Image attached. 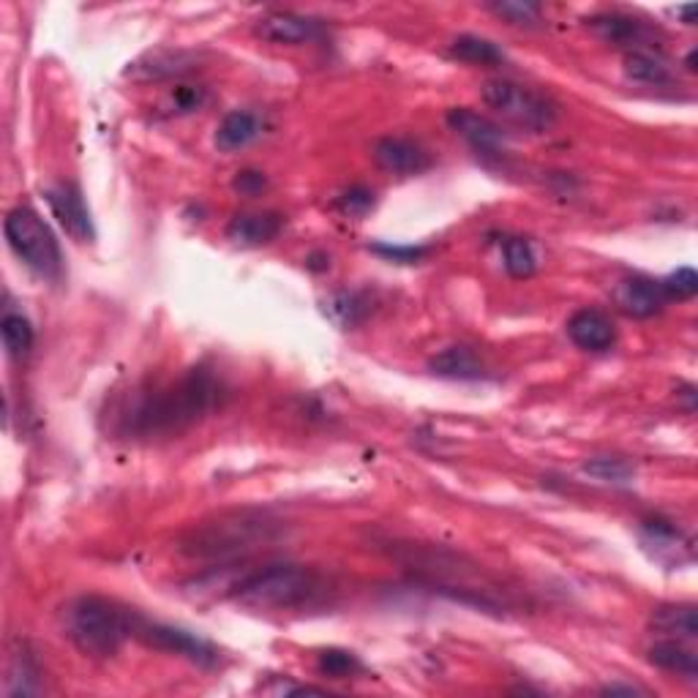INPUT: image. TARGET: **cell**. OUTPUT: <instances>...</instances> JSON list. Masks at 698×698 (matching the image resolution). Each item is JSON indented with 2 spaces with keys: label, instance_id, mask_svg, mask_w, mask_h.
Wrapping results in <instances>:
<instances>
[{
  "label": "cell",
  "instance_id": "cell-1",
  "mask_svg": "<svg viewBox=\"0 0 698 698\" xmlns=\"http://www.w3.org/2000/svg\"><path fill=\"white\" fill-rule=\"evenodd\" d=\"M227 396L222 376L213 374L205 365L185 371L180 380L154 387L148 393H137L134 402L121 415V435L126 437H167L189 429L196 420L205 418L222 398Z\"/></svg>",
  "mask_w": 698,
  "mask_h": 698
},
{
  "label": "cell",
  "instance_id": "cell-2",
  "mask_svg": "<svg viewBox=\"0 0 698 698\" xmlns=\"http://www.w3.org/2000/svg\"><path fill=\"white\" fill-rule=\"evenodd\" d=\"M60 622H64V635L82 655L104 661L117 655L121 646L137 633L139 613L123 609L121 604L101 595H82L66 604Z\"/></svg>",
  "mask_w": 698,
  "mask_h": 698
},
{
  "label": "cell",
  "instance_id": "cell-3",
  "mask_svg": "<svg viewBox=\"0 0 698 698\" xmlns=\"http://www.w3.org/2000/svg\"><path fill=\"white\" fill-rule=\"evenodd\" d=\"M281 524L262 510H235L213 521H202L180 540V551L194 560H235L273 543Z\"/></svg>",
  "mask_w": 698,
  "mask_h": 698
},
{
  "label": "cell",
  "instance_id": "cell-4",
  "mask_svg": "<svg viewBox=\"0 0 698 698\" xmlns=\"http://www.w3.org/2000/svg\"><path fill=\"white\" fill-rule=\"evenodd\" d=\"M323 589V578L312 567L275 562L240 578L233 587V598L255 611H295L317 604Z\"/></svg>",
  "mask_w": 698,
  "mask_h": 698
},
{
  "label": "cell",
  "instance_id": "cell-5",
  "mask_svg": "<svg viewBox=\"0 0 698 698\" xmlns=\"http://www.w3.org/2000/svg\"><path fill=\"white\" fill-rule=\"evenodd\" d=\"M5 240H9L11 251L20 257L25 268H31L36 275L44 279H55L60 273V246L55 240L53 229L47 227L42 216L33 207H14L9 211L3 222Z\"/></svg>",
  "mask_w": 698,
  "mask_h": 698
},
{
  "label": "cell",
  "instance_id": "cell-6",
  "mask_svg": "<svg viewBox=\"0 0 698 698\" xmlns=\"http://www.w3.org/2000/svg\"><path fill=\"white\" fill-rule=\"evenodd\" d=\"M481 99L488 110L503 115L514 126L529 132H549L560 117V106L540 90L514 80H486L481 86Z\"/></svg>",
  "mask_w": 698,
  "mask_h": 698
},
{
  "label": "cell",
  "instance_id": "cell-7",
  "mask_svg": "<svg viewBox=\"0 0 698 698\" xmlns=\"http://www.w3.org/2000/svg\"><path fill=\"white\" fill-rule=\"evenodd\" d=\"M134 639H139L143 644L154 646L159 652L185 657V661L196 663V666H216L218 663V652L205 639H200V635L189 633L183 628H172V624L148 622L145 617H139Z\"/></svg>",
  "mask_w": 698,
  "mask_h": 698
},
{
  "label": "cell",
  "instance_id": "cell-8",
  "mask_svg": "<svg viewBox=\"0 0 698 698\" xmlns=\"http://www.w3.org/2000/svg\"><path fill=\"white\" fill-rule=\"evenodd\" d=\"M47 205L53 211V216L58 218L60 227L77 240V244H90L95 238L93 218L86 205V196L77 189L75 183H58L53 189H47Z\"/></svg>",
  "mask_w": 698,
  "mask_h": 698
},
{
  "label": "cell",
  "instance_id": "cell-9",
  "mask_svg": "<svg viewBox=\"0 0 698 698\" xmlns=\"http://www.w3.org/2000/svg\"><path fill=\"white\" fill-rule=\"evenodd\" d=\"M255 33L268 44H312L323 38V22L295 11H270L257 20Z\"/></svg>",
  "mask_w": 698,
  "mask_h": 698
},
{
  "label": "cell",
  "instance_id": "cell-10",
  "mask_svg": "<svg viewBox=\"0 0 698 698\" xmlns=\"http://www.w3.org/2000/svg\"><path fill=\"white\" fill-rule=\"evenodd\" d=\"M196 64H200V55L191 49H154L128 64L126 77L137 82H165L189 75L191 69H196Z\"/></svg>",
  "mask_w": 698,
  "mask_h": 698
},
{
  "label": "cell",
  "instance_id": "cell-11",
  "mask_svg": "<svg viewBox=\"0 0 698 698\" xmlns=\"http://www.w3.org/2000/svg\"><path fill=\"white\" fill-rule=\"evenodd\" d=\"M444 121H448V126L459 137H464L481 154H499V150H505V139L508 137H505L503 126H497L492 117L481 115V112L470 110V106H453V110H448Z\"/></svg>",
  "mask_w": 698,
  "mask_h": 698
},
{
  "label": "cell",
  "instance_id": "cell-12",
  "mask_svg": "<svg viewBox=\"0 0 698 698\" xmlns=\"http://www.w3.org/2000/svg\"><path fill=\"white\" fill-rule=\"evenodd\" d=\"M374 161L391 174H420L431 167V154L409 137H382L374 143Z\"/></svg>",
  "mask_w": 698,
  "mask_h": 698
},
{
  "label": "cell",
  "instance_id": "cell-13",
  "mask_svg": "<svg viewBox=\"0 0 698 698\" xmlns=\"http://www.w3.org/2000/svg\"><path fill=\"white\" fill-rule=\"evenodd\" d=\"M567 336L584 352H609L617 345V328L611 317L598 308H582L567 319Z\"/></svg>",
  "mask_w": 698,
  "mask_h": 698
},
{
  "label": "cell",
  "instance_id": "cell-14",
  "mask_svg": "<svg viewBox=\"0 0 698 698\" xmlns=\"http://www.w3.org/2000/svg\"><path fill=\"white\" fill-rule=\"evenodd\" d=\"M613 301L630 317H655L663 312V303L666 295L661 290V281L644 279V275H630V279L619 281L617 290H613Z\"/></svg>",
  "mask_w": 698,
  "mask_h": 698
},
{
  "label": "cell",
  "instance_id": "cell-15",
  "mask_svg": "<svg viewBox=\"0 0 698 698\" xmlns=\"http://www.w3.org/2000/svg\"><path fill=\"white\" fill-rule=\"evenodd\" d=\"M284 229V216L273 211H255V213H238V216L229 222L227 238L235 246H244V249H257V246L273 244L275 238Z\"/></svg>",
  "mask_w": 698,
  "mask_h": 698
},
{
  "label": "cell",
  "instance_id": "cell-16",
  "mask_svg": "<svg viewBox=\"0 0 698 698\" xmlns=\"http://www.w3.org/2000/svg\"><path fill=\"white\" fill-rule=\"evenodd\" d=\"M589 27L598 33L604 42L617 44V47H628V53L644 47L650 42L652 31L641 20L628 14H619V11H604V14L589 16Z\"/></svg>",
  "mask_w": 698,
  "mask_h": 698
},
{
  "label": "cell",
  "instance_id": "cell-17",
  "mask_svg": "<svg viewBox=\"0 0 698 698\" xmlns=\"http://www.w3.org/2000/svg\"><path fill=\"white\" fill-rule=\"evenodd\" d=\"M260 137H262L260 117L249 110H233L222 117L213 143H216V148L222 150V154L233 156L238 154V150L249 148V145L257 143Z\"/></svg>",
  "mask_w": 698,
  "mask_h": 698
},
{
  "label": "cell",
  "instance_id": "cell-18",
  "mask_svg": "<svg viewBox=\"0 0 698 698\" xmlns=\"http://www.w3.org/2000/svg\"><path fill=\"white\" fill-rule=\"evenodd\" d=\"M650 628L666 639L688 641L694 644L698 639V617L694 604H666L657 606L650 617Z\"/></svg>",
  "mask_w": 698,
  "mask_h": 698
},
{
  "label": "cell",
  "instance_id": "cell-19",
  "mask_svg": "<svg viewBox=\"0 0 698 698\" xmlns=\"http://www.w3.org/2000/svg\"><path fill=\"white\" fill-rule=\"evenodd\" d=\"M429 371L444 380H481L486 369L470 347H448L429 360Z\"/></svg>",
  "mask_w": 698,
  "mask_h": 698
},
{
  "label": "cell",
  "instance_id": "cell-20",
  "mask_svg": "<svg viewBox=\"0 0 698 698\" xmlns=\"http://www.w3.org/2000/svg\"><path fill=\"white\" fill-rule=\"evenodd\" d=\"M650 663L652 666L663 668V672H672L677 674V677L690 679V683H696L698 677L696 652L690 650V646H685V641H677V639L657 641L655 646H650Z\"/></svg>",
  "mask_w": 698,
  "mask_h": 698
},
{
  "label": "cell",
  "instance_id": "cell-21",
  "mask_svg": "<svg viewBox=\"0 0 698 698\" xmlns=\"http://www.w3.org/2000/svg\"><path fill=\"white\" fill-rule=\"evenodd\" d=\"M641 538H644L646 545L657 551V560L663 554H672L677 556V565L683 560H690V543L688 538L683 534V529L674 527L672 521H663V519H650L641 524Z\"/></svg>",
  "mask_w": 698,
  "mask_h": 698
},
{
  "label": "cell",
  "instance_id": "cell-22",
  "mask_svg": "<svg viewBox=\"0 0 698 698\" xmlns=\"http://www.w3.org/2000/svg\"><path fill=\"white\" fill-rule=\"evenodd\" d=\"M450 58L461 60V64L470 66H483V69H492V66H503L505 64V53L497 47L494 42L483 36H472V33H464V36L453 38L450 44Z\"/></svg>",
  "mask_w": 698,
  "mask_h": 698
},
{
  "label": "cell",
  "instance_id": "cell-23",
  "mask_svg": "<svg viewBox=\"0 0 698 698\" xmlns=\"http://www.w3.org/2000/svg\"><path fill=\"white\" fill-rule=\"evenodd\" d=\"M38 677H42V672H38V666H36V661L31 657V652H25V650L14 652L9 661V674H5L3 694L9 698L36 696L38 690H42Z\"/></svg>",
  "mask_w": 698,
  "mask_h": 698
},
{
  "label": "cell",
  "instance_id": "cell-24",
  "mask_svg": "<svg viewBox=\"0 0 698 698\" xmlns=\"http://www.w3.org/2000/svg\"><path fill=\"white\" fill-rule=\"evenodd\" d=\"M624 75H628V80L641 82V86H668L672 82L668 66L661 58L646 53V49H635V53L624 55Z\"/></svg>",
  "mask_w": 698,
  "mask_h": 698
},
{
  "label": "cell",
  "instance_id": "cell-25",
  "mask_svg": "<svg viewBox=\"0 0 698 698\" xmlns=\"http://www.w3.org/2000/svg\"><path fill=\"white\" fill-rule=\"evenodd\" d=\"M0 334H3V347L5 352L14 360L27 358L33 347V325L31 319L22 317L16 312H5L3 319H0Z\"/></svg>",
  "mask_w": 698,
  "mask_h": 698
},
{
  "label": "cell",
  "instance_id": "cell-26",
  "mask_svg": "<svg viewBox=\"0 0 698 698\" xmlns=\"http://www.w3.org/2000/svg\"><path fill=\"white\" fill-rule=\"evenodd\" d=\"M503 260H505V270H508L514 279H529L534 275L538 270V255H534L532 244L524 238H503Z\"/></svg>",
  "mask_w": 698,
  "mask_h": 698
},
{
  "label": "cell",
  "instance_id": "cell-27",
  "mask_svg": "<svg viewBox=\"0 0 698 698\" xmlns=\"http://www.w3.org/2000/svg\"><path fill=\"white\" fill-rule=\"evenodd\" d=\"M584 475L595 477L600 483H628L633 481L635 470L624 459H613V455H598V459L584 461Z\"/></svg>",
  "mask_w": 698,
  "mask_h": 698
},
{
  "label": "cell",
  "instance_id": "cell-28",
  "mask_svg": "<svg viewBox=\"0 0 698 698\" xmlns=\"http://www.w3.org/2000/svg\"><path fill=\"white\" fill-rule=\"evenodd\" d=\"M207 101V90L202 86H185V82H180V86H174L167 90L165 101H161V110L167 112V115H189V112L200 110L202 104Z\"/></svg>",
  "mask_w": 698,
  "mask_h": 698
},
{
  "label": "cell",
  "instance_id": "cell-29",
  "mask_svg": "<svg viewBox=\"0 0 698 698\" xmlns=\"http://www.w3.org/2000/svg\"><path fill=\"white\" fill-rule=\"evenodd\" d=\"M317 668L319 674H325V677L330 679H347L352 677V674H358L363 666H360V661L352 655V652L323 650L317 655Z\"/></svg>",
  "mask_w": 698,
  "mask_h": 698
},
{
  "label": "cell",
  "instance_id": "cell-30",
  "mask_svg": "<svg viewBox=\"0 0 698 698\" xmlns=\"http://www.w3.org/2000/svg\"><path fill=\"white\" fill-rule=\"evenodd\" d=\"M325 312H328L339 325H354L358 319H363L369 306H365V301L358 292H339V295H334L325 303Z\"/></svg>",
  "mask_w": 698,
  "mask_h": 698
},
{
  "label": "cell",
  "instance_id": "cell-31",
  "mask_svg": "<svg viewBox=\"0 0 698 698\" xmlns=\"http://www.w3.org/2000/svg\"><path fill=\"white\" fill-rule=\"evenodd\" d=\"M488 11L497 16H503L505 22L519 27H534L543 16V9L538 3H521V0H505V3H492Z\"/></svg>",
  "mask_w": 698,
  "mask_h": 698
},
{
  "label": "cell",
  "instance_id": "cell-32",
  "mask_svg": "<svg viewBox=\"0 0 698 698\" xmlns=\"http://www.w3.org/2000/svg\"><path fill=\"white\" fill-rule=\"evenodd\" d=\"M661 290L666 297H677V301H690L698 292V275L694 268H677L661 281Z\"/></svg>",
  "mask_w": 698,
  "mask_h": 698
},
{
  "label": "cell",
  "instance_id": "cell-33",
  "mask_svg": "<svg viewBox=\"0 0 698 698\" xmlns=\"http://www.w3.org/2000/svg\"><path fill=\"white\" fill-rule=\"evenodd\" d=\"M336 207H339L345 216H365V213L374 207V191L365 189V185H349L347 191H341L339 200H336Z\"/></svg>",
  "mask_w": 698,
  "mask_h": 698
},
{
  "label": "cell",
  "instance_id": "cell-34",
  "mask_svg": "<svg viewBox=\"0 0 698 698\" xmlns=\"http://www.w3.org/2000/svg\"><path fill=\"white\" fill-rule=\"evenodd\" d=\"M264 185H268V178H264V174L257 172V170L238 172V178L233 180V189L238 191V194H244V196L260 194Z\"/></svg>",
  "mask_w": 698,
  "mask_h": 698
},
{
  "label": "cell",
  "instance_id": "cell-35",
  "mask_svg": "<svg viewBox=\"0 0 698 698\" xmlns=\"http://www.w3.org/2000/svg\"><path fill=\"white\" fill-rule=\"evenodd\" d=\"M374 251L396 262H415L426 255V249H415V246H374Z\"/></svg>",
  "mask_w": 698,
  "mask_h": 698
},
{
  "label": "cell",
  "instance_id": "cell-36",
  "mask_svg": "<svg viewBox=\"0 0 698 698\" xmlns=\"http://www.w3.org/2000/svg\"><path fill=\"white\" fill-rule=\"evenodd\" d=\"M606 696H617V694H624V696H635V694H644L641 688H635V685H606L604 688Z\"/></svg>",
  "mask_w": 698,
  "mask_h": 698
}]
</instances>
